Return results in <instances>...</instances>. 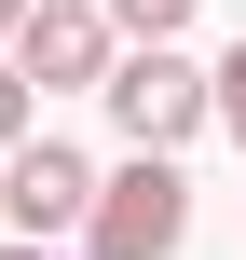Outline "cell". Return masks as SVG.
<instances>
[{
  "mask_svg": "<svg viewBox=\"0 0 246 260\" xmlns=\"http://www.w3.org/2000/svg\"><path fill=\"white\" fill-rule=\"evenodd\" d=\"M96 110L123 123V151H151V165H178V151H192V137L219 123V69H192V55H123Z\"/></svg>",
  "mask_w": 246,
  "mask_h": 260,
  "instance_id": "1",
  "label": "cell"
},
{
  "mask_svg": "<svg viewBox=\"0 0 246 260\" xmlns=\"http://www.w3.org/2000/svg\"><path fill=\"white\" fill-rule=\"evenodd\" d=\"M178 247H192V178H178V165H151V151H123V165H110V192H96L82 260H178Z\"/></svg>",
  "mask_w": 246,
  "mask_h": 260,
  "instance_id": "2",
  "label": "cell"
},
{
  "mask_svg": "<svg viewBox=\"0 0 246 260\" xmlns=\"http://www.w3.org/2000/svg\"><path fill=\"white\" fill-rule=\"evenodd\" d=\"M96 192H110V165H96V151H68V137H27V151L0 165V219H14V247L96 233Z\"/></svg>",
  "mask_w": 246,
  "mask_h": 260,
  "instance_id": "3",
  "label": "cell"
},
{
  "mask_svg": "<svg viewBox=\"0 0 246 260\" xmlns=\"http://www.w3.org/2000/svg\"><path fill=\"white\" fill-rule=\"evenodd\" d=\"M110 69H123V27H110L96 0H41V14L14 27V82H27V96H110Z\"/></svg>",
  "mask_w": 246,
  "mask_h": 260,
  "instance_id": "4",
  "label": "cell"
},
{
  "mask_svg": "<svg viewBox=\"0 0 246 260\" xmlns=\"http://www.w3.org/2000/svg\"><path fill=\"white\" fill-rule=\"evenodd\" d=\"M110 27H123V55H178V27L205 14V0H96Z\"/></svg>",
  "mask_w": 246,
  "mask_h": 260,
  "instance_id": "5",
  "label": "cell"
},
{
  "mask_svg": "<svg viewBox=\"0 0 246 260\" xmlns=\"http://www.w3.org/2000/svg\"><path fill=\"white\" fill-rule=\"evenodd\" d=\"M27 137H41V96H27V82H14V55H0V165H14Z\"/></svg>",
  "mask_w": 246,
  "mask_h": 260,
  "instance_id": "6",
  "label": "cell"
},
{
  "mask_svg": "<svg viewBox=\"0 0 246 260\" xmlns=\"http://www.w3.org/2000/svg\"><path fill=\"white\" fill-rule=\"evenodd\" d=\"M219 137H233V151H246V41H233V55H219Z\"/></svg>",
  "mask_w": 246,
  "mask_h": 260,
  "instance_id": "7",
  "label": "cell"
},
{
  "mask_svg": "<svg viewBox=\"0 0 246 260\" xmlns=\"http://www.w3.org/2000/svg\"><path fill=\"white\" fill-rule=\"evenodd\" d=\"M27 14H41V0H0V55H14V27H27Z\"/></svg>",
  "mask_w": 246,
  "mask_h": 260,
  "instance_id": "8",
  "label": "cell"
},
{
  "mask_svg": "<svg viewBox=\"0 0 246 260\" xmlns=\"http://www.w3.org/2000/svg\"><path fill=\"white\" fill-rule=\"evenodd\" d=\"M0 260H55V247H0Z\"/></svg>",
  "mask_w": 246,
  "mask_h": 260,
  "instance_id": "9",
  "label": "cell"
},
{
  "mask_svg": "<svg viewBox=\"0 0 246 260\" xmlns=\"http://www.w3.org/2000/svg\"><path fill=\"white\" fill-rule=\"evenodd\" d=\"M0 247H14V219H0Z\"/></svg>",
  "mask_w": 246,
  "mask_h": 260,
  "instance_id": "10",
  "label": "cell"
}]
</instances>
